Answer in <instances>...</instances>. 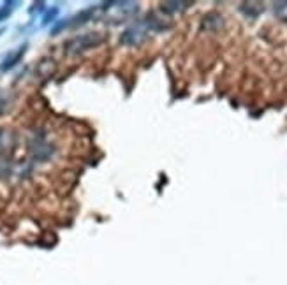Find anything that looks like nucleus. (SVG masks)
Masks as SVG:
<instances>
[{
	"label": "nucleus",
	"mask_w": 287,
	"mask_h": 285,
	"mask_svg": "<svg viewBox=\"0 0 287 285\" xmlns=\"http://www.w3.org/2000/svg\"><path fill=\"white\" fill-rule=\"evenodd\" d=\"M143 37H145V32L141 30L139 27H137V28L134 27V28H129V30L122 35V43L136 46V44H139L141 40H143Z\"/></svg>",
	"instance_id": "obj_2"
},
{
	"label": "nucleus",
	"mask_w": 287,
	"mask_h": 285,
	"mask_svg": "<svg viewBox=\"0 0 287 285\" xmlns=\"http://www.w3.org/2000/svg\"><path fill=\"white\" fill-rule=\"evenodd\" d=\"M203 27L204 28H212V30H215V28H220L222 27V18L219 14H208L206 18L203 19Z\"/></svg>",
	"instance_id": "obj_4"
},
{
	"label": "nucleus",
	"mask_w": 287,
	"mask_h": 285,
	"mask_svg": "<svg viewBox=\"0 0 287 285\" xmlns=\"http://www.w3.org/2000/svg\"><path fill=\"white\" fill-rule=\"evenodd\" d=\"M185 6H191V2H166L162 4V11H166V13H176V11L185 9Z\"/></svg>",
	"instance_id": "obj_5"
},
{
	"label": "nucleus",
	"mask_w": 287,
	"mask_h": 285,
	"mask_svg": "<svg viewBox=\"0 0 287 285\" xmlns=\"http://www.w3.org/2000/svg\"><path fill=\"white\" fill-rule=\"evenodd\" d=\"M102 34H83L79 37L71 39L66 44V51L67 55H76V53H81L85 50H90V48H95L99 44H102Z\"/></svg>",
	"instance_id": "obj_1"
},
{
	"label": "nucleus",
	"mask_w": 287,
	"mask_h": 285,
	"mask_svg": "<svg viewBox=\"0 0 287 285\" xmlns=\"http://www.w3.org/2000/svg\"><path fill=\"white\" fill-rule=\"evenodd\" d=\"M11 4H6V7H2V9H0V22H4V19L7 18V16L11 14Z\"/></svg>",
	"instance_id": "obj_6"
},
{
	"label": "nucleus",
	"mask_w": 287,
	"mask_h": 285,
	"mask_svg": "<svg viewBox=\"0 0 287 285\" xmlns=\"http://www.w3.org/2000/svg\"><path fill=\"white\" fill-rule=\"evenodd\" d=\"M25 50H27V46H22L18 51H14L11 56H7L6 62H4L2 65H0V71H9V69H13L14 65L18 64L19 60H22V56H23V53H25Z\"/></svg>",
	"instance_id": "obj_3"
}]
</instances>
